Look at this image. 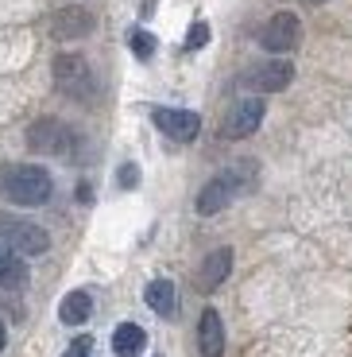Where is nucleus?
Masks as SVG:
<instances>
[{
    "label": "nucleus",
    "mask_w": 352,
    "mask_h": 357,
    "mask_svg": "<svg viewBox=\"0 0 352 357\" xmlns=\"http://www.w3.org/2000/svg\"><path fill=\"white\" fill-rule=\"evenodd\" d=\"M51 190H54L51 175L43 167H35V163H16V167H8L0 175V195L12 206H43L51 198Z\"/></svg>",
    "instance_id": "nucleus-1"
},
{
    "label": "nucleus",
    "mask_w": 352,
    "mask_h": 357,
    "mask_svg": "<svg viewBox=\"0 0 352 357\" xmlns=\"http://www.w3.org/2000/svg\"><path fill=\"white\" fill-rule=\"evenodd\" d=\"M54 74V86H58V93H66V98L74 101H89L93 93H97V78H93V66L81 59V54H58L51 66Z\"/></svg>",
    "instance_id": "nucleus-2"
},
{
    "label": "nucleus",
    "mask_w": 352,
    "mask_h": 357,
    "mask_svg": "<svg viewBox=\"0 0 352 357\" xmlns=\"http://www.w3.org/2000/svg\"><path fill=\"white\" fill-rule=\"evenodd\" d=\"M0 241L8 245L16 257H39V252L51 249V237H47L43 225L16 218V214H0Z\"/></svg>",
    "instance_id": "nucleus-3"
},
{
    "label": "nucleus",
    "mask_w": 352,
    "mask_h": 357,
    "mask_svg": "<svg viewBox=\"0 0 352 357\" xmlns=\"http://www.w3.org/2000/svg\"><path fill=\"white\" fill-rule=\"evenodd\" d=\"M27 144L43 155H70L74 144H78V132H74L66 121H54V116H43L27 128Z\"/></svg>",
    "instance_id": "nucleus-4"
},
{
    "label": "nucleus",
    "mask_w": 352,
    "mask_h": 357,
    "mask_svg": "<svg viewBox=\"0 0 352 357\" xmlns=\"http://www.w3.org/2000/svg\"><path fill=\"white\" fill-rule=\"evenodd\" d=\"M255 39H259V47L264 51H271V59H279V54L294 51L302 39V20L294 16V12H275L271 20H267L259 31H255Z\"/></svg>",
    "instance_id": "nucleus-5"
},
{
    "label": "nucleus",
    "mask_w": 352,
    "mask_h": 357,
    "mask_svg": "<svg viewBox=\"0 0 352 357\" xmlns=\"http://www.w3.org/2000/svg\"><path fill=\"white\" fill-rule=\"evenodd\" d=\"M240 82H244L248 89H255V93H282V89L294 82V66L287 63V59H264V63L248 66Z\"/></svg>",
    "instance_id": "nucleus-6"
},
{
    "label": "nucleus",
    "mask_w": 352,
    "mask_h": 357,
    "mask_svg": "<svg viewBox=\"0 0 352 357\" xmlns=\"http://www.w3.org/2000/svg\"><path fill=\"white\" fill-rule=\"evenodd\" d=\"M151 121H155L159 132H167L170 140L178 144H190L198 132H202V116L194 109H167V105H155L151 109Z\"/></svg>",
    "instance_id": "nucleus-7"
},
{
    "label": "nucleus",
    "mask_w": 352,
    "mask_h": 357,
    "mask_svg": "<svg viewBox=\"0 0 352 357\" xmlns=\"http://www.w3.org/2000/svg\"><path fill=\"white\" fill-rule=\"evenodd\" d=\"M244 190V178L237 175V171H225V175H217V178H209L202 187V195H198V214H221L225 206L232 202V198Z\"/></svg>",
    "instance_id": "nucleus-8"
},
{
    "label": "nucleus",
    "mask_w": 352,
    "mask_h": 357,
    "mask_svg": "<svg viewBox=\"0 0 352 357\" xmlns=\"http://www.w3.org/2000/svg\"><path fill=\"white\" fill-rule=\"evenodd\" d=\"M259 125H264V101H259V98H244V101H237V105L229 109L221 132L229 136V140H244V136H252Z\"/></svg>",
    "instance_id": "nucleus-9"
},
{
    "label": "nucleus",
    "mask_w": 352,
    "mask_h": 357,
    "mask_svg": "<svg viewBox=\"0 0 352 357\" xmlns=\"http://www.w3.org/2000/svg\"><path fill=\"white\" fill-rule=\"evenodd\" d=\"M93 31V16L86 8H62L51 16V36L54 39H81Z\"/></svg>",
    "instance_id": "nucleus-10"
},
{
    "label": "nucleus",
    "mask_w": 352,
    "mask_h": 357,
    "mask_svg": "<svg viewBox=\"0 0 352 357\" xmlns=\"http://www.w3.org/2000/svg\"><path fill=\"white\" fill-rule=\"evenodd\" d=\"M198 349H202V357L225 354V326H221V314L213 311V307H205L202 322H198Z\"/></svg>",
    "instance_id": "nucleus-11"
},
{
    "label": "nucleus",
    "mask_w": 352,
    "mask_h": 357,
    "mask_svg": "<svg viewBox=\"0 0 352 357\" xmlns=\"http://www.w3.org/2000/svg\"><path fill=\"white\" fill-rule=\"evenodd\" d=\"M229 272H232V249H217V252H209V257L202 260L198 284H202V291H213V287H221L225 280H229Z\"/></svg>",
    "instance_id": "nucleus-12"
},
{
    "label": "nucleus",
    "mask_w": 352,
    "mask_h": 357,
    "mask_svg": "<svg viewBox=\"0 0 352 357\" xmlns=\"http://www.w3.org/2000/svg\"><path fill=\"white\" fill-rule=\"evenodd\" d=\"M143 299H147V307L159 314V319H175L178 311V291L170 280H151L147 291H143Z\"/></svg>",
    "instance_id": "nucleus-13"
},
{
    "label": "nucleus",
    "mask_w": 352,
    "mask_h": 357,
    "mask_svg": "<svg viewBox=\"0 0 352 357\" xmlns=\"http://www.w3.org/2000/svg\"><path fill=\"white\" fill-rule=\"evenodd\" d=\"M143 349H147V334H143V326H136V322H120L113 331V354L116 357H140Z\"/></svg>",
    "instance_id": "nucleus-14"
},
{
    "label": "nucleus",
    "mask_w": 352,
    "mask_h": 357,
    "mask_svg": "<svg viewBox=\"0 0 352 357\" xmlns=\"http://www.w3.org/2000/svg\"><path fill=\"white\" fill-rule=\"evenodd\" d=\"M89 314H93V299H89V291H70L66 299H62V307H58V319L66 322V326H81V322H89Z\"/></svg>",
    "instance_id": "nucleus-15"
},
{
    "label": "nucleus",
    "mask_w": 352,
    "mask_h": 357,
    "mask_svg": "<svg viewBox=\"0 0 352 357\" xmlns=\"http://www.w3.org/2000/svg\"><path fill=\"white\" fill-rule=\"evenodd\" d=\"M24 284H27V264H24V257H16V252H0V287L19 291Z\"/></svg>",
    "instance_id": "nucleus-16"
},
{
    "label": "nucleus",
    "mask_w": 352,
    "mask_h": 357,
    "mask_svg": "<svg viewBox=\"0 0 352 357\" xmlns=\"http://www.w3.org/2000/svg\"><path fill=\"white\" fill-rule=\"evenodd\" d=\"M128 43H132L136 59H151V54H155V47H159V39L151 36V31H143V27H136V31H132V39H128Z\"/></svg>",
    "instance_id": "nucleus-17"
},
{
    "label": "nucleus",
    "mask_w": 352,
    "mask_h": 357,
    "mask_svg": "<svg viewBox=\"0 0 352 357\" xmlns=\"http://www.w3.org/2000/svg\"><path fill=\"white\" fill-rule=\"evenodd\" d=\"M205 43H209V24H205V20H194V27H190L182 51H202Z\"/></svg>",
    "instance_id": "nucleus-18"
},
{
    "label": "nucleus",
    "mask_w": 352,
    "mask_h": 357,
    "mask_svg": "<svg viewBox=\"0 0 352 357\" xmlns=\"http://www.w3.org/2000/svg\"><path fill=\"white\" fill-rule=\"evenodd\" d=\"M136 183H140V167H136V163H124V167H120V187L132 190Z\"/></svg>",
    "instance_id": "nucleus-19"
},
{
    "label": "nucleus",
    "mask_w": 352,
    "mask_h": 357,
    "mask_svg": "<svg viewBox=\"0 0 352 357\" xmlns=\"http://www.w3.org/2000/svg\"><path fill=\"white\" fill-rule=\"evenodd\" d=\"M89 354H93V338H78L70 349H66V357H89Z\"/></svg>",
    "instance_id": "nucleus-20"
},
{
    "label": "nucleus",
    "mask_w": 352,
    "mask_h": 357,
    "mask_svg": "<svg viewBox=\"0 0 352 357\" xmlns=\"http://www.w3.org/2000/svg\"><path fill=\"white\" fill-rule=\"evenodd\" d=\"M4 342H8V331H4V322H0V354H4Z\"/></svg>",
    "instance_id": "nucleus-21"
},
{
    "label": "nucleus",
    "mask_w": 352,
    "mask_h": 357,
    "mask_svg": "<svg viewBox=\"0 0 352 357\" xmlns=\"http://www.w3.org/2000/svg\"><path fill=\"white\" fill-rule=\"evenodd\" d=\"M302 4H321V0H302Z\"/></svg>",
    "instance_id": "nucleus-22"
},
{
    "label": "nucleus",
    "mask_w": 352,
    "mask_h": 357,
    "mask_svg": "<svg viewBox=\"0 0 352 357\" xmlns=\"http://www.w3.org/2000/svg\"><path fill=\"white\" fill-rule=\"evenodd\" d=\"M155 357H163V354H155Z\"/></svg>",
    "instance_id": "nucleus-23"
}]
</instances>
